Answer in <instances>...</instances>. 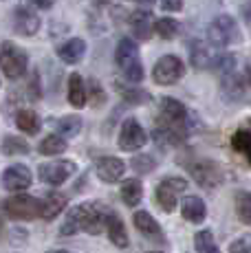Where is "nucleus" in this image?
Returning a JSON list of instances; mask_svg holds the SVG:
<instances>
[{"label": "nucleus", "instance_id": "1", "mask_svg": "<svg viewBox=\"0 0 251 253\" xmlns=\"http://www.w3.org/2000/svg\"><path fill=\"white\" fill-rule=\"evenodd\" d=\"M110 213L113 211L106 205H101V203H82V205H77L69 213L60 233L62 236H73L80 229H84L90 236H97V233L106 229V222H108Z\"/></svg>", "mask_w": 251, "mask_h": 253}, {"label": "nucleus", "instance_id": "2", "mask_svg": "<svg viewBox=\"0 0 251 253\" xmlns=\"http://www.w3.org/2000/svg\"><path fill=\"white\" fill-rule=\"evenodd\" d=\"M190 174L203 189H216L225 183V172L218 163L209 161V159H201V161L190 163Z\"/></svg>", "mask_w": 251, "mask_h": 253}, {"label": "nucleus", "instance_id": "3", "mask_svg": "<svg viewBox=\"0 0 251 253\" xmlns=\"http://www.w3.org/2000/svg\"><path fill=\"white\" fill-rule=\"evenodd\" d=\"M0 66H2L7 77L18 80L27 71V53L22 48H18L13 42H2V46H0Z\"/></svg>", "mask_w": 251, "mask_h": 253}, {"label": "nucleus", "instance_id": "4", "mask_svg": "<svg viewBox=\"0 0 251 253\" xmlns=\"http://www.w3.org/2000/svg\"><path fill=\"white\" fill-rule=\"evenodd\" d=\"M185 73V66H183V60L176 55H163L161 60L154 64L152 69V80L161 86H172L176 84L178 80Z\"/></svg>", "mask_w": 251, "mask_h": 253}, {"label": "nucleus", "instance_id": "5", "mask_svg": "<svg viewBox=\"0 0 251 253\" xmlns=\"http://www.w3.org/2000/svg\"><path fill=\"white\" fill-rule=\"evenodd\" d=\"M207 40L214 46H229L238 40V24L231 16H218L207 29Z\"/></svg>", "mask_w": 251, "mask_h": 253}, {"label": "nucleus", "instance_id": "6", "mask_svg": "<svg viewBox=\"0 0 251 253\" xmlns=\"http://www.w3.org/2000/svg\"><path fill=\"white\" fill-rule=\"evenodd\" d=\"M40 207L42 203L38 198L29 196V194H16V196L7 198V203H4L7 213L16 220H33V218L40 216Z\"/></svg>", "mask_w": 251, "mask_h": 253}, {"label": "nucleus", "instance_id": "7", "mask_svg": "<svg viewBox=\"0 0 251 253\" xmlns=\"http://www.w3.org/2000/svg\"><path fill=\"white\" fill-rule=\"evenodd\" d=\"M187 189V181H183V178H166V181L159 183L157 187V203L159 207L163 209V211H174L176 209V203H178V194H183Z\"/></svg>", "mask_w": 251, "mask_h": 253}, {"label": "nucleus", "instance_id": "8", "mask_svg": "<svg viewBox=\"0 0 251 253\" xmlns=\"http://www.w3.org/2000/svg\"><path fill=\"white\" fill-rule=\"evenodd\" d=\"M148 141L146 130L141 128L137 119H126L122 126V132H119V148L126 152H134V150L143 148Z\"/></svg>", "mask_w": 251, "mask_h": 253}, {"label": "nucleus", "instance_id": "9", "mask_svg": "<svg viewBox=\"0 0 251 253\" xmlns=\"http://www.w3.org/2000/svg\"><path fill=\"white\" fill-rule=\"evenodd\" d=\"M75 172V163L73 161H53V163H44L40 165L38 174H40V181L46 183V185H62L71 174Z\"/></svg>", "mask_w": 251, "mask_h": 253}, {"label": "nucleus", "instance_id": "10", "mask_svg": "<svg viewBox=\"0 0 251 253\" xmlns=\"http://www.w3.org/2000/svg\"><path fill=\"white\" fill-rule=\"evenodd\" d=\"M2 185L9 192H22V189H27L31 185V172L25 165H11V168L4 169Z\"/></svg>", "mask_w": 251, "mask_h": 253}, {"label": "nucleus", "instance_id": "11", "mask_svg": "<svg viewBox=\"0 0 251 253\" xmlns=\"http://www.w3.org/2000/svg\"><path fill=\"white\" fill-rule=\"evenodd\" d=\"M126 172V163L117 157H104L97 161V176L104 183H117Z\"/></svg>", "mask_w": 251, "mask_h": 253}, {"label": "nucleus", "instance_id": "12", "mask_svg": "<svg viewBox=\"0 0 251 253\" xmlns=\"http://www.w3.org/2000/svg\"><path fill=\"white\" fill-rule=\"evenodd\" d=\"M115 62H117V66H122L124 71L128 69V66H132L134 62H139V48L130 38L119 40L117 51H115Z\"/></svg>", "mask_w": 251, "mask_h": 253}, {"label": "nucleus", "instance_id": "13", "mask_svg": "<svg viewBox=\"0 0 251 253\" xmlns=\"http://www.w3.org/2000/svg\"><path fill=\"white\" fill-rule=\"evenodd\" d=\"M181 213H183V218H185V220H190V222H196V225L203 222V220H205V213H207L203 198H199V196H185V198H183V203H181Z\"/></svg>", "mask_w": 251, "mask_h": 253}, {"label": "nucleus", "instance_id": "14", "mask_svg": "<svg viewBox=\"0 0 251 253\" xmlns=\"http://www.w3.org/2000/svg\"><path fill=\"white\" fill-rule=\"evenodd\" d=\"M13 24H16L18 33H25V36H33V33L40 29V18L33 11H29L25 7L16 9V16H13Z\"/></svg>", "mask_w": 251, "mask_h": 253}, {"label": "nucleus", "instance_id": "15", "mask_svg": "<svg viewBox=\"0 0 251 253\" xmlns=\"http://www.w3.org/2000/svg\"><path fill=\"white\" fill-rule=\"evenodd\" d=\"M64 209H66V196L60 192H51L49 196L42 201L40 216L44 218V220H53V218H57Z\"/></svg>", "mask_w": 251, "mask_h": 253}, {"label": "nucleus", "instance_id": "16", "mask_svg": "<svg viewBox=\"0 0 251 253\" xmlns=\"http://www.w3.org/2000/svg\"><path fill=\"white\" fill-rule=\"evenodd\" d=\"M84 53H86V42L80 40V38H73V40L64 42V44L57 48L60 60H64L66 64H77L84 57Z\"/></svg>", "mask_w": 251, "mask_h": 253}, {"label": "nucleus", "instance_id": "17", "mask_svg": "<svg viewBox=\"0 0 251 253\" xmlns=\"http://www.w3.org/2000/svg\"><path fill=\"white\" fill-rule=\"evenodd\" d=\"M161 117H163V121H170V124H183L187 117V110L181 101L172 99V97H163L161 99Z\"/></svg>", "mask_w": 251, "mask_h": 253}, {"label": "nucleus", "instance_id": "18", "mask_svg": "<svg viewBox=\"0 0 251 253\" xmlns=\"http://www.w3.org/2000/svg\"><path fill=\"white\" fill-rule=\"evenodd\" d=\"M132 222H134V227H137V229L143 233V236H148V238H157V240H163V236H161V227H159V222L154 220V218H152L148 211H134Z\"/></svg>", "mask_w": 251, "mask_h": 253}, {"label": "nucleus", "instance_id": "19", "mask_svg": "<svg viewBox=\"0 0 251 253\" xmlns=\"http://www.w3.org/2000/svg\"><path fill=\"white\" fill-rule=\"evenodd\" d=\"M106 231H108V238L115 247H119V249H126V247H128V233H126V227H124V222L119 216L110 213L108 222H106Z\"/></svg>", "mask_w": 251, "mask_h": 253}, {"label": "nucleus", "instance_id": "20", "mask_svg": "<svg viewBox=\"0 0 251 253\" xmlns=\"http://www.w3.org/2000/svg\"><path fill=\"white\" fill-rule=\"evenodd\" d=\"M130 27H132L134 36L139 40H148L150 38V31H152V20H150V13L148 11H134L130 16Z\"/></svg>", "mask_w": 251, "mask_h": 253}, {"label": "nucleus", "instance_id": "21", "mask_svg": "<svg viewBox=\"0 0 251 253\" xmlns=\"http://www.w3.org/2000/svg\"><path fill=\"white\" fill-rule=\"evenodd\" d=\"M143 198V185L137 181V178H130V181H124L122 185V201L128 207H137Z\"/></svg>", "mask_w": 251, "mask_h": 253}, {"label": "nucleus", "instance_id": "22", "mask_svg": "<svg viewBox=\"0 0 251 253\" xmlns=\"http://www.w3.org/2000/svg\"><path fill=\"white\" fill-rule=\"evenodd\" d=\"M69 101L75 108H84L86 106V88L77 73H73V75L69 77Z\"/></svg>", "mask_w": 251, "mask_h": 253}, {"label": "nucleus", "instance_id": "23", "mask_svg": "<svg viewBox=\"0 0 251 253\" xmlns=\"http://www.w3.org/2000/svg\"><path fill=\"white\" fill-rule=\"evenodd\" d=\"M16 126L25 134H36L38 128H40V119H38V115L33 110H20L16 115Z\"/></svg>", "mask_w": 251, "mask_h": 253}, {"label": "nucleus", "instance_id": "24", "mask_svg": "<svg viewBox=\"0 0 251 253\" xmlns=\"http://www.w3.org/2000/svg\"><path fill=\"white\" fill-rule=\"evenodd\" d=\"M231 148L243 154L251 165V132L249 130H238V132L231 137Z\"/></svg>", "mask_w": 251, "mask_h": 253}, {"label": "nucleus", "instance_id": "25", "mask_svg": "<svg viewBox=\"0 0 251 253\" xmlns=\"http://www.w3.org/2000/svg\"><path fill=\"white\" fill-rule=\"evenodd\" d=\"M154 31H157V36L163 38V40H172V38L178 36L181 24L176 20H172V18H159V20L154 22Z\"/></svg>", "mask_w": 251, "mask_h": 253}, {"label": "nucleus", "instance_id": "26", "mask_svg": "<svg viewBox=\"0 0 251 253\" xmlns=\"http://www.w3.org/2000/svg\"><path fill=\"white\" fill-rule=\"evenodd\" d=\"M194 247L199 253H220L218 247H216V240H214V233L209 229H203L194 236Z\"/></svg>", "mask_w": 251, "mask_h": 253}, {"label": "nucleus", "instance_id": "27", "mask_svg": "<svg viewBox=\"0 0 251 253\" xmlns=\"http://www.w3.org/2000/svg\"><path fill=\"white\" fill-rule=\"evenodd\" d=\"M2 152L7 154V157H16V154H29V143L25 139L20 137H11V134H7V139L2 141Z\"/></svg>", "mask_w": 251, "mask_h": 253}, {"label": "nucleus", "instance_id": "28", "mask_svg": "<svg viewBox=\"0 0 251 253\" xmlns=\"http://www.w3.org/2000/svg\"><path fill=\"white\" fill-rule=\"evenodd\" d=\"M64 150H66V141L57 137V134H51L40 143V154H44V157H55V154H62Z\"/></svg>", "mask_w": 251, "mask_h": 253}, {"label": "nucleus", "instance_id": "29", "mask_svg": "<svg viewBox=\"0 0 251 253\" xmlns=\"http://www.w3.org/2000/svg\"><path fill=\"white\" fill-rule=\"evenodd\" d=\"M80 130H82V119L75 115H66L57 121V132H60L62 137H75Z\"/></svg>", "mask_w": 251, "mask_h": 253}, {"label": "nucleus", "instance_id": "30", "mask_svg": "<svg viewBox=\"0 0 251 253\" xmlns=\"http://www.w3.org/2000/svg\"><path fill=\"white\" fill-rule=\"evenodd\" d=\"M190 62H192V66H196V69L207 66V62H209V53H207V46L203 44V42L194 40L190 44Z\"/></svg>", "mask_w": 251, "mask_h": 253}, {"label": "nucleus", "instance_id": "31", "mask_svg": "<svg viewBox=\"0 0 251 253\" xmlns=\"http://www.w3.org/2000/svg\"><path fill=\"white\" fill-rule=\"evenodd\" d=\"M236 211L245 225H251V192H243L236 196Z\"/></svg>", "mask_w": 251, "mask_h": 253}, {"label": "nucleus", "instance_id": "32", "mask_svg": "<svg viewBox=\"0 0 251 253\" xmlns=\"http://www.w3.org/2000/svg\"><path fill=\"white\" fill-rule=\"evenodd\" d=\"M214 71L218 73V75H234L236 71V55H231V53H225V55H218L214 60Z\"/></svg>", "mask_w": 251, "mask_h": 253}, {"label": "nucleus", "instance_id": "33", "mask_svg": "<svg viewBox=\"0 0 251 253\" xmlns=\"http://www.w3.org/2000/svg\"><path fill=\"white\" fill-rule=\"evenodd\" d=\"M229 253H251V233H243L229 245Z\"/></svg>", "mask_w": 251, "mask_h": 253}, {"label": "nucleus", "instance_id": "34", "mask_svg": "<svg viewBox=\"0 0 251 253\" xmlns=\"http://www.w3.org/2000/svg\"><path fill=\"white\" fill-rule=\"evenodd\" d=\"M132 168L137 169V172H150V169L154 168V159L152 157H146V154H143V157H134L132 159Z\"/></svg>", "mask_w": 251, "mask_h": 253}, {"label": "nucleus", "instance_id": "35", "mask_svg": "<svg viewBox=\"0 0 251 253\" xmlns=\"http://www.w3.org/2000/svg\"><path fill=\"white\" fill-rule=\"evenodd\" d=\"M124 73H126V80L132 82V84H139V82L143 80V69H141V64H139V62H134L132 66H128Z\"/></svg>", "mask_w": 251, "mask_h": 253}, {"label": "nucleus", "instance_id": "36", "mask_svg": "<svg viewBox=\"0 0 251 253\" xmlns=\"http://www.w3.org/2000/svg\"><path fill=\"white\" fill-rule=\"evenodd\" d=\"M124 97L128 101H132V104H143V101L148 99L146 92H143V90H134V88L132 90H124Z\"/></svg>", "mask_w": 251, "mask_h": 253}, {"label": "nucleus", "instance_id": "37", "mask_svg": "<svg viewBox=\"0 0 251 253\" xmlns=\"http://www.w3.org/2000/svg\"><path fill=\"white\" fill-rule=\"evenodd\" d=\"M163 11H181L183 9V0H161Z\"/></svg>", "mask_w": 251, "mask_h": 253}, {"label": "nucleus", "instance_id": "38", "mask_svg": "<svg viewBox=\"0 0 251 253\" xmlns=\"http://www.w3.org/2000/svg\"><path fill=\"white\" fill-rule=\"evenodd\" d=\"M90 90H93V97H97V104H101L104 101V92H101V88H99V84L97 82H90Z\"/></svg>", "mask_w": 251, "mask_h": 253}, {"label": "nucleus", "instance_id": "39", "mask_svg": "<svg viewBox=\"0 0 251 253\" xmlns=\"http://www.w3.org/2000/svg\"><path fill=\"white\" fill-rule=\"evenodd\" d=\"M33 4H36L38 9H49V7H53L55 4V0H31Z\"/></svg>", "mask_w": 251, "mask_h": 253}, {"label": "nucleus", "instance_id": "40", "mask_svg": "<svg viewBox=\"0 0 251 253\" xmlns=\"http://www.w3.org/2000/svg\"><path fill=\"white\" fill-rule=\"evenodd\" d=\"M243 18L247 20V24L251 27V2H247V4L243 7Z\"/></svg>", "mask_w": 251, "mask_h": 253}, {"label": "nucleus", "instance_id": "41", "mask_svg": "<svg viewBox=\"0 0 251 253\" xmlns=\"http://www.w3.org/2000/svg\"><path fill=\"white\" fill-rule=\"evenodd\" d=\"M243 80H245V84L251 86V62L247 66H245V73H243Z\"/></svg>", "mask_w": 251, "mask_h": 253}, {"label": "nucleus", "instance_id": "42", "mask_svg": "<svg viewBox=\"0 0 251 253\" xmlns=\"http://www.w3.org/2000/svg\"><path fill=\"white\" fill-rule=\"evenodd\" d=\"M49 253H71V251H49Z\"/></svg>", "mask_w": 251, "mask_h": 253}, {"label": "nucleus", "instance_id": "43", "mask_svg": "<svg viewBox=\"0 0 251 253\" xmlns=\"http://www.w3.org/2000/svg\"><path fill=\"white\" fill-rule=\"evenodd\" d=\"M139 2H152V0H139Z\"/></svg>", "mask_w": 251, "mask_h": 253}, {"label": "nucleus", "instance_id": "44", "mask_svg": "<svg viewBox=\"0 0 251 253\" xmlns=\"http://www.w3.org/2000/svg\"><path fill=\"white\" fill-rule=\"evenodd\" d=\"M0 231H2V220H0Z\"/></svg>", "mask_w": 251, "mask_h": 253}, {"label": "nucleus", "instance_id": "45", "mask_svg": "<svg viewBox=\"0 0 251 253\" xmlns=\"http://www.w3.org/2000/svg\"><path fill=\"white\" fill-rule=\"evenodd\" d=\"M150 253H161V251H150Z\"/></svg>", "mask_w": 251, "mask_h": 253}]
</instances>
